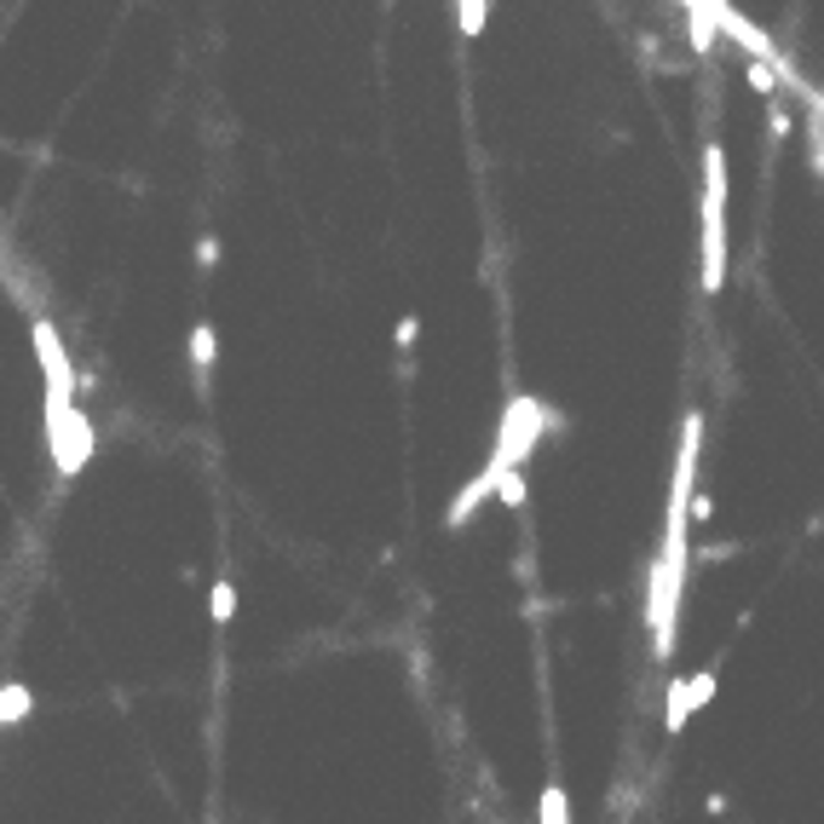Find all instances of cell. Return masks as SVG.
<instances>
[{
	"mask_svg": "<svg viewBox=\"0 0 824 824\" xmlns=\"http://www.w3.org/2000/svg\"><path fill=\"white\" fill-rule=\"evenodd\" d=\"M542 427H548V415H542L536 398H513L508 415H501V433H496V456L485 461V473L468 478V485H461V496L450 501V513H445L450 531H461V525H468V519L478 513V501L496 496V478H501V473H519V461L536 450Z\"/></svg>",
	"mask_w": 824,
	"mask_h": 824,
	"instance_id": "cell-1",
	"label": "cell"
},
{
	"mask_svg": "<svg viewBox=\"0 0 824 824\" xmlns=\"http://www.w3.org/2000/svg\"><path fill=\"white\" fill-rule=\"evenodd\" d=\"M687 536H663L646 582V622H652V657L669 663L675 652V617H680V582H687Z\"/></svg>",
	"mask_w": 824,
	"mask_h": 824,
	"instance_id": "cell-2",
	"label": "cell"
},
{
	"mask_svg": "<svg viewBox=\"0 0 824 824\" xmlns=\"http://www.w3.org/2000/svg\"><path fill=\"white\" fill-rule=\"evenodd\" d=\"M703 294H720L727 283V150L720 138L703 145Z\"/></svg>",
	"mask_w": 824,
	"mask_h": 824,
	"instance_id": "cell-3",
	"label": "cell"
},
{
	"mask_svg": "<svg viewBox=\"0 0 824 824\" xmlns=\"http://www.w3.org/2000/svg\"><path fill=\"white\" fill-rule=\"evenodd\" d=\"M35 358H41V375H47V421L75 410V364L64 352V340H58V329L47 324V317H35Z\"/></svg>",
	"mask_w": 824,
	"mask_h": 824,
	"instance_id": "cell-4",
	"label": "cell"
},
{
	"mask_svg": "<svg viewBox=\"0 0 824 824\" xmlns=\"http://www.w3.org/2000/svg\"><path fill=\"white\" fill-rule=\"evenodd\" d=\"M47 445H52V468L64 473V478L82 473L87 456H93V421H87V410L75 404V410H64V415H52V421H47Z\"/></svg>",
	"mask_w": 824,
	"mask_h": 824,
	"instance_id": "cell-5",
	"label": "cell"
},
{
	"mask_svg": "<svg viewBox=\"0 0 824 824\" xmlns=\"http://www.w3.org/2000/svg\"><path fill=\"white\" fill-rule=\"evenodd\" d=\"M29 710H35V692L17 687V680H7V687H0V727H17V720H29Z\"/></svg>",
	"mask_w": 824,
	"mask_h": 824,
	"instance_id": "cell-6",
	"label": "cell"
},
{
	"mask_svg": "<svg viewBox=\"0 0 824 824\" xmlns=\"http://www.w3.org/2000/svg\"><path fill=\"white\" fill-rule=\"evenodd\" d=\"M214 358H219V335H214V324H191V364H196V375H208Z\"/></svg>",
	"mask_w": 824,
	"mask_h": 824,
	"instance_id": "cell-7",
	"label": "cell"
},
{
	"mask_svg": "<svg viewBox=\"0 0 824 824\" xmlns=\"http://www.w3.org/2000/svg\"><path fill=\"white\" fill-rule=\"evenodd\" d=\"M687 720H692V703H687V680H669V710H663V727H669V732H680V727H687Z\"/></svg>",
	"mask_w": 824,
	"mask_h": 824,
	"instance_id": "cell-8",
	"label": "cell"
},
{
	"mask_svg": "<svg viewBox=\"0 0 824 824\" xmlns=\"http://www.w3.org/2000/svg\"><path fill=\"white\" fill-rule=\"evenodd\" d=\"M485 17H490V0H456V24H461V35H485Z\"/></svg>",
	"mask_w": 824,
	"mask_h": 824,
	"instance_id": "cell-9",
	"label": "cell"
},
{
	"mask_svg": "<svg viewBox=\"0 0 824 824\" xmlns=\"http://www.w3.org/2000/svg\"><path fill=\"white\" fill-rule=\"evenodd\" d=\"M536 813H542V824H571V801H566V790H559V784H548Z\"/></svg>",
	"mask_w": 824,
	"mask_h": 824,
	"instance_id": "cell-10",
	"label": "cell"
},
{
	"mask_svg": "<svg viewBox=\"0 0 824 824\" xmlns=\"http://www.w3.org/2000/svg\"><path fill=\"white\" fill-rule=\"evenodd\" d=\"M208 611H214V622H219V629H226V622H231V611H237V589H231V582H214V594H208Z\"/></svg>",
	"mask_w": 824,
	"mask_h": 824,
	"instance_id": "cell-11",
	"label": "cell"
},
{
	"mask_svg": "<svg viewBox=\"0 0 824 824\" xmlns=\"http://www.w3.org/2000/svg\"><path fill=\"white\" fill-rule=\"evenodd\" d=\"M496 501H508V508H525V473H501V478H496Z\"/></svg>",
	"mask_w": 824,
	"mask_h": 824,
	"instance_id": "cell-12",
	"label": "cell"
},
{
	"mask_svg": "<svg viewBox=\"0 0 824 824\" xmlns=\"http://www.w3.org/2000/svg\"><path fill=\"white\" fill-rule=\"evenodd\" d=\"M710 698H715V669H703V675L687 680V703H692V710H703Z\"/></svg>",
	"mask_w": 824,
	"mask_h": 824,
	"instance_id": "cell-13",
	"label": "cell"
},
{
	"mask_svg": "<svg viewBox=\"0 0 824 824\" xmlns=\"http://www.w3.org/2000/svg\"><path fill=\"white\" fill-rule=\"evenodd\" d=\"M219 266V237H203L196 243V271H214Z\"/></svg>",
	"mask_w": 824,
	"mask_h": 824,
	"instance_id": "cell-14",
	"label": "cell"
},
{
	"mask_svg": "<svg viewBox=\"0 0 824 824\" xmlns=\"http://www.w3.org/2000/svg\"><path fill=\"white\" fill-rule=\"evenodd\" d=\"M790 128H796V122H790V110L773 105V110H767V133H773V138H790Z\"/></svg>",
	"mask_w": 824,
	"mask_h": 824,
	"instance_id": "cell-15",
	"label": "cell"
},
{
	"mask_svg": "<svg viewBox=\"0 0 824 824\" xmlns=\"http://www.w3.org/2000/svg\"><path fill=\"white\" fill-rule=\"evenodd\" d=\"M750 87H755V93H773V70H767V58H755V64H750Z\"/></svg>",
	"mask_w": 824,
	"mask_h": 824,
	"instance_id": "cell-16",
	"label": "cell"
},
{
	"mask_svg": "<svg viewBox=\"0 0 824 824\" xmlns=\"http://www.w3.org/2000/svg\"><path fill=\"white\" fill-rule=\"evenodd\" d=\"M715 513V501L710 496H692V508H687V525H703V519Z\"/></svg>",
	"mask_w": 824,
	"mask_h": 824,
	"instance_id": "cell-17",
	"label": "cell"
},
{
	"mask_svg": "<svg viewBox=\"0 0 824 824\" xmlns=\"http://www.w3.org/2000/svg\"><path fill=\"white\" fill-rule=\"evenodd\" d=\"M415 335H421V317H404V324H398V347H415Z\"/></svg>",
	"mask_w": 824,
	"mask_h": 824,
	"instance_id": "cell-18",
	"label": "cell"
}]
</instances>
